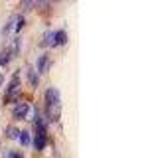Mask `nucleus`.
Masks as SVG:
<instances>
[{
  "label": "nucleus",
  "mask_w": 148,
  "mask_h": 158,
  "mask_svg": "<svg viewBox=\"0 0 148 158\" xmlns=\"http://www.w3.org/2000/svg\"><path fill=\"white\" fill-rule=\"evenodd\" d=\"M18 138H20V142H22L24 146H30V142H32V136H30V132H28V131H22Z\"/></svg>",
  "instance_id": "nucleus-7"
},
{
  "label": "nucleus",
  "mask_w": 148,
  "mask_h": 158,
  "mask_svg": "<svg viewBox=\"0 0 148 158\" xmlns=\"http://www.w3.org/2000/svg\"><path fill=\"white\" fill-rule=\"evenodd\" d=\"M12 26H14V18H12V20H10V22L6 24V26H4V32H2V34H4V36H8V34H10V30H12Z\"/></svg>",
  "instance_id": "nucleus-11"
},
{
  "label": "nucleus",
  "mask_w": 148,
  "mask_h": 158,
  "mask_svg": "<svg viewBox=\"0 0 148 158\" xmlns=\"http://www.w3.org/2000/svg\"><path fill=\"white\" fill-rule=\"evenodd\" d=\"M65 42H67L65 30H57V32H53V46H63Z\"/></svg>",
  "instance_id": "nucleus-3"
},
{
  "label": "nucleus",
  "mask_w": 148,
  "mask_h": 158,
  "mask_svg": "<svg viewBox=\"0 0 148 158\" xmlns=\"http://www.w3.org/2000/svg\"><path fill=\"white\" fill-rule=\"evenodd\" d=\"M18 85H20V81H18V79H14V81L10 83V87H8V91H6V95H8L6 99H10V95H12V93H14V91L18 89Z\"/></svg>",
  "instance_id": "nucleus-8"
},
{
  "label": "nucleus",
  "mask_w": 148,
  "mask_h": 158,
  "mask_svg": "<svg viewBox=\"0 0 148 158\" xmlns=\"http://www.w3.org/2000/svg\"><path fill=\"white\" fill-rule=\"evenodd\" d=\"M10 57H12V48H6L2 53H0V65L6 67L8 63H10Z\"/></svg>",
  "instance_id": "nucleus-6"
},
{
  "label": "nucleus",
  "mask_w": 148,
  "mask_h": 158,
  "mask_svg": "<svg viewBox=\"0 0 148 158\" xmlns=\"http://www.w3.org/2000/svg\"><path fill=\"white\" fill-rule=\"evenodd\" d=\"M6 135H8L10 138H18V136H20V131H18L16 127H8V128H6Z\"/></svg>",
  "instance_id": "nucleus-9"
},
{
  "label": "nucleus",
  "mask_w": 148,
  "mask_h": 158,
  "mask_svg": "<svg viewBox=\"0 0 148 158\" xmlns=\"http://www.w3.org/2000/svg\"><path fill=\"white\" fill-rule=\"evenodd\" d=\"M43 44L49 46V48L53 46V32H46V36H43Z\"/></svg>",
  "instance_id": "nucleus-10"
},
{
  "label": "nucleus",
  "mask_w": 148,
  "mask_h": 158,
  "mask_svg": "<svg viewBox=\"0 0 148 158\" xmlns=\"http://www.w3.org/2000/svg\"><path fill=\"white\" fill-rule=\"evenodd\" d=\"M61 113V97L56 87H49L46 91V115L49 121H57Z\"/></svg>",
  "instance_id": "nucleus-1"
},
{
  "label": "nucleus",
  "mask_w": 148,
  "mask_h": 158,
  "mask_svg": "<svg viewBox=\"0 0 148 158\" xmlns=\"http://www.w3.org/2000/svg\"><path fill=\"white\" fill-rule=\"evenodd\" d=\"M34 146H36L38 150L46 148V132H43V131H38V132H36V138H34Z\"/></svg>",
  "instance_id": "nucleus-4"
},
{
  "label": "nucleus",
  "mask_w": 148,
  "mask_h": 158,
  "mask_svg": "<svg viewBox=\"0 0 148 158\" xmlns=\"http://www.w3.org/2000/svg\"><path fill=\"white\" fill-rule=\"evenodd\" d=\"M22 26H24V18H22V16H18V24H16V32H20V30H22Z\"/></svg>",
  "instance_id": "nucleus-14"
},
{
  "label": "nucleus",
  "mask_w": 148,
  "mask_h": 158,
  "mask_svg": "<svg viewBox=\"0 0 148 158\" xmlns=\"http://www.w3.org/2000/svg\"><path fill=\"white\" fill-rule=\"evenodd\" d=\"M47 67H49V59H47V56H39V59H38V73H46Z\"/></svg>",
  "instance_id": "nucleus-5"
},
{
  "label": "nucleus",
  "mask_w": 148,
  "mask_h": 158,
  "mask_svg": "<svg viewBox=\"0 0 148 158\" xmlns=\"http://www.w3.org/2000/svg\"><path fill=\"white\" fill-rule=\"evenodd\" d=\"M30 83H32V87L38 85V75H36L34 71H30Z\"/></svg>",
  "instance_id": "nucleus-12"
},
{
  "label": "nucleus",
  "mask_w": 148,
  "mask_h": 158,
  "mask_svg": "<svg viewBox=\"0 0 148 158\" xmlns=\"http://www.w3.org/2000/svg\"><path fill=\"white\" fill-rule=\"evenodd\" d=\"M8 158H24L22 152H8Z\"/></svg>",
  "instance_id": "nucleus-13"
},
{
  "label": "nucleus",
  "mask_w": 148,
  "mask_h": 158,
  "mask_svg": "<svg viewBox=\"0 0 148 158\" xmlns=\"http://www.w3.org/2000/svg\"><path fill=\"white\" fill-rule=\"evenodd\" d=\"M2 83H4V77H2V75H0V85H2Z\"/></svg>",
  "instance_id": "nucleus-15"
},
{
  "label": "nucleus",
  "mask_w": 148,
  "mask_h": 158,
  "mask_svg": "<svg viewBox=\"0 0 148 158\" xmlns=\"http://www.w3.org/2000/svg\"><path fill=\"white\" fill-rule=\"evenodd\" d=\"M30 109H32V107H30L28 103H18V105L14 107V117H16V118H26Z\"/></svg>",
  "instance_id": "nucleus-2"
}]
</instances>
